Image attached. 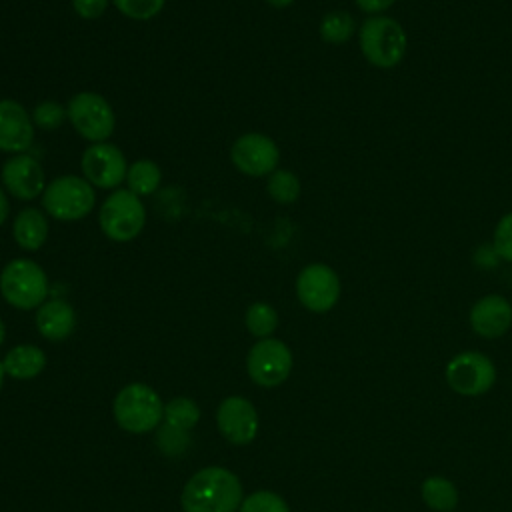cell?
I'll list each match as a JSON object with an SVG mask.
<instances>
[{
    "mask_svg": "<svg viewBox=\"0 0 512 512\" xmlns=\"http://www.w3.org/2000/svg\"><path fill=\"white\" fill-rule=\"evenodd\" d=\"M244 500L238 476L222 466L192 474L182 490L184 512H236Z\"/></svg>",
    "mask_w": 512,
    "mask_h": 512,
    "instance_id": "obj_1",
    "label": "cell"
},
{
    "mask_svg": "<svg viewBox=\"0 0 512 512\" xmlns=\"http://www.w3.org/2000/svg\"><path fill=\"white\" fill-rule=\"evenodd\" d=\"M358 46L368 64L388 70L404 60L408 36L404 26L386 14L368 16L358 30Z\"/></svg>",
    "mask_w": 512,
    "mask_h": 512,
    "instance_id": "obj_2",
    "label": "cell"
},
{
    "mask_svg": "<svg viewBox=\"0 0 512 512\" xmlns=\"http://www.w3.org/2000/svg\"><path fill=\"white\" fill-rule=\"evenodd\" d=\"M116 424L132 434L152 432L164 418V404L156 390L144 382L126 384L114 398Z\"/></svg>",
    "mask_w": 512,
    "mask_h": 512,
    "instance_id": "obj_3",
    "label": "cell"
},
{
    "mask_svg": "<svg viewBox=\"0 0 512 512\" xmlns=\"http://www.w3.org/2000/svg\"><path fill=\"white\" fill-rule=\"evenodd\" d=\"M48 276L30 258H14L0 272V294L18 310H34L46 302Z\"/></svg>",
    "mask_w": 512,
    "mask_h": 512,
    "instance_id": "obj_4",
    "label": "cell"
},
{
    "mask_svg": "<svg viewBox=\"0 0 512 512\" xmlns=\"http://www.w3.org/2000/svg\"><path fill=\"white\" fill-rule=\"evenodd\" d=\"M96 204L94 186L84 176L64 174L50 180L42 192V208L60 222L86 218Z\"/></svg>",
    "mask_w": 512,
    "mask_h": 512,
    "instance_id": "obj_5",
    "label": "cell"
},
{
    "mask_svg": "<svg viewBox=\"0 0 512 512\" xmlns=\"http://www.w3.org/2000/svg\"><path fill=\"white\" fill-rule=\"evenodd\" d=\"M98 224L106 238L114 242L134 240L146 224V208L128 188H116L100 206Z\"/></svg>",
    "mask_w": 512,
    "mask_h": 512,
    "instance_id": "obj_6",
    "label": "cell"
},
{
    "mask_svg": "<svg viewBox=\"0 0 512 512\" xmlns=\"http://www.w3.org/2000/svg\"><path fill=\"white\" fill-rule=\"evenodd\" d=\"M68 122L88 142H108L116 128V114L110 102L96 92H78L66 106Z\"/></svg>",
    "mask_w": 512,
    "mask_h": 512,
    "instance_id": "obj_7",
    "label": "cell"
},
{
    "mask_svg": "<svg viewBox=\"0 0 512 512\" xmlns=\"http://www.w3.org/2000/svg\"><path fill=\"white\" fill-rule=\"evenodd\" d=\"M444 378L446 384L460 396H482L496 382V366L486 354L464 350L448 360Z\"/></svg>",
    "mask_w": 512,
    "mask_h": 512,
    "instance_id": "obj_8",
    "label": "cell"
},
{
    "mask_svg": "<svg viewBox=\"0 0 512 512\" xmlns=\"http://www.w3.org/2000/svg\"><path fill=\"white\" fill-rule=\"evenodd\" d=\"M340 278L334 268L324 262L304 266L296 276V296L300 304L316 314L332 310L340 300Z\"/></svg>",
    "mask_w": 512,
    "mask_h": 512,
    "instance_id": "obj_9",
    "label": "cell"
},
{
    "mask_svg": "<svg viewBox=\"0 0 512 512\" xmlns=\"http://www.w3.org/2000/svg\"><path fill=\"white\" fill-rule=\"evenodd\" d=\"M292 352L278 338L258 340L246 358L248 376L264 388L280 386L292 372Z\"/></svg>",
    "mask_w": 512,
    "mask_h": 512,
    "instance_id": "obj_10",
    "label": "cell"
},
{
    "mask_svg": "<svg viewBox=\"0 0 512 512\" xmlns=\"http://www.w3.org/2000/svg\"><path fill=\"white\" fill-rule=\"evenodd\" d=\"M82 176L102 190H116L128 172V162L122 150L110 142L90 144L80 158Z\"/></svg>",
    "mask_w": 512,
    "mask_h": 512,
    "instance_id": "obj_11",
    "label": "cell"
},
{
    "mask_svg": "<svg viewBox=\"0 0 512 512\" xmlns=\"http://www.w3.org/2000/svg\"><path fill=\"white\" fill-rule=\"evenodd\" d=\"M230 160L246 176H270L278 168L280 148L270 136L260 132H248L234 140Z\"/></svg>",
    "mask_w": 512,
    "mask_h": 512,
    "instance_id": "obj_12",
    "label": "cell"
},
{
    "mask_svg": "<svg viewBox=\"0 0 512 512\" xmlns=\"http://www.w3.org/2000/svg\"><path fill=\"white\" fill-rule=\"evenodd\" d=\"M0 178H2L4 190L18 200H34L46 188L44 170L40 162L28 152L12 154L2 164Z\"/></svg>",
    "mask_w": 512,
    "mask_h": 512,
    "instance_id": "obj_13",
    "label": "cell"
},
{
    "mask_svg": "<svg viewBox=\"0 0 512 512\" xmlns=\"http://www.w3.org/2000/svg\"><path fill=\"white\" fill-rule=\"evenodd\" d=\"M216 426L230 444H248L258 432L256 408L244 396H228L218 406Z\"/></svg>",
    "mask_w": 512,
    "mask_h": 512,
    "instance_id": "obj_14",
    "label": "cell"
},
{
    "mask_svg": "<svg viewBox=\"0 0 512 512\" xmlns=\"http://www.w3.org/2000/svg\"><path fill=\"white\" fill-rule=\"evenodd\" d=\"M32 114L12 98L0 100V152L24 154L34 142Z\"/></svg>",
    "mask_w": 512,
    "mask_h": 512,
    "instance_id": "obj_15",
    "label": "cell"
},
{
    "mask_svg": "<svg viewBox=\"0 0 512 512\" xmlns=\"http://www.w3.org/2000/svg\"><path fill=\"white\" fill-rule=\"evenodd\" d=\"M468 320L476 336L500 338L512 328V304L500 294H486L472 304Z\"/></svg>",
    "mask_w": 512,
    "mask_h": 512,
    "instance_id": "obj_16",
    "label": "cell"
},
{
    "mask_svg": "<svg viewBox=\"0 0 512 512\" xmlns=\"http://www.w3.org/2000/svg\"><path fill=\"white\" fill-rule=\"evenodd\" d=\"M74 326L76 312L62 298L46 300L42 306L36 308V328L46 340H64L74 332Z\"/></svg>",
    "mask_w": 512,
    "mask_h": 512,
    "instance_id": "obj_17",
    "label": "cell"
},
{
    "mask_svg": "<svg viewBox=\"0 0 512 512\" xmlns=\"http://www.w3.org/2000/svg\"><path fill=\"white\" fill-rule=\"evenodd\" d=\"M48 232L50 226L46 214L32 206L22 208L12 222V236L16 244L26 252L40 250L48 238Z\"/></svg>",
    "mask_w": 512,
    "mask_h": 512,
    "instance_id": "obj_18",
    "label": "cell"
},
{
    "mask_svg": "<svg viewBox=\"0 0 512 512\" xmlns=\"http://www.w3.org/2000/svg\"><path fill=\"white\" fill-rule=\"evenodd\" d=\"M4 372L16 380H30L46 366V354L34 344H18L2 358Z\"/></svg>",
    "mask_w": 512,
    "mask_h": 512,
    "instance_id": "obj_19",
    "label": "cell"
},
{
    "mask_svg": "<svg viewBox=\"0 0 512 512\" xmlns=\"http://www.w3.org/2000/svg\"><path fill=\"white\" fill-rule=\"evenodd\" d=\"M424 504L434 512H452L458 506L460 494L452 480L446 476H428L420 484Z\"/></svg>",
    "mask_w": 512,
    "mask_h": 512,
    "instance_id": "obj_20",
    "label": "cell"
},
{
    "mask_svg": "<svg viewBox=\"0 0 512 512\" xmlns=\"http://www.w3.org/2000/svg\"><path fill=\"white\" fill-rule=\"evenodd\" d=\"M160 182H162V172L156 162L142 158L128 166L126 184H128V190L134 192L136 196H148L156 192Z\"/></svg>",
    "mask_w": 512,
    "mask_h": 512,
    "instance_id": "obj_21",
    "label": "cell"
},
{
    "mask_svg": "<svg viewBox=\"0 0 512 512\" xmlns=\"http://www.w3.org/2000/svg\"><path fill=\"white\" fill-rule=\"evenodd\" d=\"M318 32L326 44H346L356 32V20L346 10H332L322 16Z\"/></svg>",
    "mask_w": 512,
    "mask_h": 512,
    "instance_id": "obj_22",
    "label": "cell"
},
{
    "mask_svg": "<svg viewBox=\"0 0 512 512\" xmlns=\"http://www.w3.org/2000/svg\"><path fill=\"white\" fill-rule=\"evenodd\" d=\"M266 190H268V196L278 202V204H294L298 198H300V180L294 172L286 170V168H276L270 176H268V182H266Z\"/></svg>",
    "mask_w": 512,
    "mask_h": 512,
    "instance_id": "obj_23",
    "label": "cell"
},
{
    "mask_svg": "<svg viewBox=\"0 0 512 512\" xmlns=\"http://www.w3.org/2000/svg\"><path fill=\"white\" fill-rule=\"evenodd\" d=\"M198 420H200V408L190 398L178 396L164 406V424L176 430L190 432L198 424Z\"/></svg>",
    "mask_w": 512,
    "mask_h": 512,
    "instance_id": "obj_24",
    "label": "cell"
},
{
    "mask_svg": "<svg viewBox=\"0 0 512 512\" xmlns=\"http://www.w3.org/2000/svg\"><path fill=\"white\" fill-rule=\"evenodd\" d=\"M244 324H246L248 332L252 336H256L258 340L270 338L274 334V330L278 328V312L268 302H254L246 310Z\"/></svg>",
    "mask_w": 512,
    "mask_h": 512,
    "instance_id": "obj_25",
    "label": "cell"
},
{
    "mask_svg": "<svg viewBox=\"0 0 512 512\" xmlns=\"http://www.w3.org/2000/svg\"><path fill=\"white\" fill-rule=\"evenodd\" d=\"M238 512H290V508L276 492L258 490L242 500Z\"/></svg>",
    "mask_w": 512,
    "mask_h": 512,
    "instance_id": "obj_26",
    "label": "cell"
},
{
    "mask_svg": "<svg viewBox=\"0 0 512 512\" xmlns=\"http://www.w3.org/2000/svg\"><path fill=\"white\" fill-rule=\"evenodd\" d=\"M68 120L66 108L54 100H44L40 104H36L34 112H32V122L36 128L42 130H56L60 128L64 122Z\"/></svg>",
    "mask_w": 512,
    "mask_h": 512,
    "instance_id": "obj_27",
    "label": "cell"
},
{
    "mask_svg": "<svg viewBox=\"0 0 512 512\" xmlns=\"http://www.w3.org/2000/svg\"><path fill=\"white\" fill-rule=\"evenodd\" d=\"M120 14L132 20H150L158 16L166 0H112Z\"/></svg>",
    "mask_w": 512,
    "mask_h": 512,
    "instance_id": "obj_28",
    "label": "cell"
},
{
    "mask_svg": "<svg viewBox=\"0 0 512 512\" xmlns=\"http://www.w3.org/2000/svg\"><path fill=\"white\" fill-rule=\"evenodd\" d=\"M492 252L504 262H512V212L500 216L492 234Z\"/></svg>",
    "mask_w": 512,
    "mask_h": 512,
    "instance_id": "obj_29",
    "label": "cell"
},
{
    "mask_svg": "<svg viewBox=\"0 0 512 512\" xmlns=\"http://www.w3.org/2000/svg\"><path fill=\"white\" fill-rule=\"evenodd\" d=\"M158 446L162 448L164 454H170V456L180 454L188 446V432H182V430H176V428L164 424L158 430Z\"/></svg>",
    "mask_w": 512,
    "mask_h": 512,
    "instance_id": "obj_30",
    "label": "cell"
},
{
    "mask_svg": "<svg viewBox=\"0 0 512 512\" xmlns=\"http://www.w3.org/2000/svg\"><path fill=\"white\" fill-rule=\"evenodd\" d=\"M72 8L80 18L94 20L106 12L108 0H72Z\"/></svg>",
    "mask_w": 512,
    "mask_h": 512,
    "instance_id": "obj_31",
    "label": "cell"
},
{
    "mask_svg": "<svg viewBox=\"0 0 512 512\" xmlns=\"http://www.w3.org/2000/svg\"><path fill=\"white\" fill-rule=\"evenodd\" d=\"M394 2H396V0H354V4H356L362 12H366V14H370V16L384 14L388 8L394 6Z\"/></svg>",
    "mask_w": 512,
    "mask_h": 512,
    "instance_id": "obj_32",
    "label": "cell"
},
{
    "mask_svg": "<svg viewBox=\"0 0 512 512\" xmlns=\"http://www.w3.org/2000/svg\"><path fill=\"white\" fill-rule=\"evenodd\" d=\"M8 214H10V202H8L4 186H0V226L6 222Z\"/></svg>",
    "mask_w": 512,
    "mask_h": 512,
    "instance_id": "obj_33",
    "label": "cell"
},
{
    "mask_svg": "<svg viewBox=\"0 0 512 512\" xmlns=\"http://www.w3.org/2000/svg\"><path fill=\"white\" fill-rule=\"evenodd\" d=\"M272 8H278V10H282V8H288L294 0H266Z\"/></svg>",
    "mask_w": 512,
    "mask_h": 512,
    "instance_id": "obj_34",
    "label": "cell"
},
{
    "mask_svg": "<svg viewBox=\"0 0 512 512\" xmlns=\"http://www.w3.org/2000/svg\"><path fill=\"white\" fill-rule=\"evenodd\" d=\"M4 338H6V326H4V322H2V318H0V346H2Z\"/></svg>",
    "mask_w": 512,
    "mask_h": 512,
    "instance_id": "obj_35",
    "label": "cell"
},
{
    "mask_svg": "<svg viewBox=\"0 0 512 512\" xmlns=\"http://www.w3.org/2000/svg\"><path fill=\"white\" fill-rule=\"evenodd\" d=\"M4 376H6V372H4V366H2V360H0V390H2V382H4Z\"/></svg>",
    "mask_w": 512,
    "mask_h": 512,
    "instance_id": "obj_36",
    "label": "cell"
}]
</instances>
